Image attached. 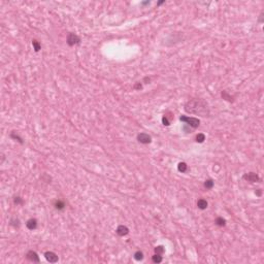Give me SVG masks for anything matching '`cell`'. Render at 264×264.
I'll list each match as a JSON object with an SVG mask.
<instances>
[{"label":"cell","mask_w":264,"mask_h":264,"mask_svg":"<svg viewBox=\"0 0 264 264\" xmlns=\"http://www.w3.org/2000/svg\"><path fill=\"white\" fill-rule=\"evenodd\" d=\"M55 207H56L57 209L61 210V209H63V208L65 207V204H64V202H63V201H61V200H57V201L55 202Z\"/></svg>","instance_id":"cell-17"},{"label":"cell","mask_w":264,"mask_h":264,"mask_svg":"<svg viewBox=\"0 0 264 264\" xmlns=\"http://www.w3.org/2000/svg\"><path fill=\"white\" fill-rule=\"evenodd\" d=\"M26 258H27L30 262H36V263H38L40 260H39V257H38V255H37V253L36 252H34V251H29L27 254H26Z\"/></svg>","instance_id":"cell-7"},{"label":"cell","mask_w":264,"mask_h":264,"mask_svg":"<svg viewBox=\"0 0 264 264\" xmlns=\"http://www.w3.org/2000/svg\"><path fill=\"white\" fill-rule=\"evenodd\" d=\"M44 257H45V259H46L50 263H56V262H58V260H59L57 254H55L54 252H51V251L45 252V253H44Z\"/></svg>","instance_id":"cell-6"},{"label":"cell","mask_w":264,"mask_h":264,"mask_svg":"<svg viewBox=\"0 0 264 264\" xmlns=\"http://www.w3.org/2000/svg\"><path fill=\"white\" fill-rule=\"evenodd\" d=\"M14 202H15L16 204H22V203H23V199H22L20 196H18V197H15Z\"/></svg>","instance_id":"cell-23"},{"label":"cell","mask_w":264,"mask_h":264,"mask_svg":"<svg viewBox=\"0 0 264 264\" xmlns=\"http://www.w3.org/2000/svg\"><path fill=\"white\" fill-rule=\"evenodd\" d=\"M66 41H67V44H68V45L73 46V45L78 44V43L81 42V38H80V36H77V35L74 34V33H69V34L67 35Z\"/></svg>","instance_id":"cell-3"},{"label":"cell","mask_w":264,"mask_h":264,"mask_svg":"<svg viewBox=\"0 0 264 264\" xmlns=\"http://www.w3.org/2000/svg\"><path fill=\"white\" fill-rule=\"evenodd\" d=\"M177 169H178L179 172H186L187 169H188V165L185 162H179L178 165H177Z\"/></svg>","instance_id":"cell-12"},{"label":"cell","mask_w":264,"mask_h":264,"mask_svg":"<svg viewBox=\"0 0 264 264\" xmlns=\"http://www.w3.org/2000/svg\"><path fill=\"white\" fill-rule=\"evenodd\" d=\"M17 132L16 131H13L11 133H10V137L13 138V139H15V140H18L20 143H23V139H22V137H20L18 134H16Z\"/></svg>","instance_id":"cell-15"},{"label":"cell","mask_w":264,"mask_h":264,"mask_svg":"<svg viewBox=\"0 0 264 264\" xmlns=\"http://www.w3.org/2000/svg\"><path fill=\"white\" fill-rule=\"evenodd\" d=\"M179 120L182 121V122H185L186 123L189 127H191V128H197L198 126H199V124H200V121L197 119V118H193V117H187V116H182L181 118H179Z\"/></svg>","instance_id":"cell-2"},{"label":"cell","mask_w":264,"mask_h":264,"mask_svg":"<svg viewBox=\"0 0 264 264\" xmlns=\"http://www.w3.org/2000/svg\"><path fill=\"white\" fill-rule=\"evenodd\" d=\"M162 256L161 255H159V254H156L155 253V255L152 257V261L154 262V263H160V262H162Z\"/></svg>","instance_id":"cell-14"},{"label":"cell","mask_w":264,"mask_h":264,"mask_svg":"<svg viewBox=\"0 0 264 264\" xmlns=\"http://www.w3.org/2000/svg\"><path fill=\"white\" fill-rule=\"evenodd\" d=\"M196 141L197 142H199V143H202L204 140H205V135L203 134V133H198L197 135H196Z\"/></svg>","instance_id":"cell-16"},{"label":"cell","mask_w":264,"mask_h":264,"mask_svg":"<svg viewBox=\"0 0 264 264\" xmlns=\"http://www.w3.org/2000/svg\"><path fill=\"white\" fill-rule=\"evenodd\" d=\"M164 248L162 247V246H158V247H156L155 248V253L156 254H159V255H162L163 253H164Z\"/></svg>","instance_id":"cell-21"},{"label":"cell","mask_w":264,"mask_h":264,"mask_svg":"<svg viewBox=\"0 0 264 264\" xmlns=\"http://www.w3.org/2000/svg\"><path fill=\"white\" fill-rule=\"evenodd\" d=\"M222 97H223V99H226V100H228V101H232V97H231L230 95H228V93H227L226 91H223V92H222Z\"/></svg>","instance_id":"cell-22"},{"label":"cell","mask_w":264,"mask_h":264,"mask_svg":"<svg viewBox=\"0 0 264 264\" xmlns=\"http://www.w3.org/2000/svg\"><path fill=\"white\" fill-rule=\"evenodd\" d=\"M207 205H208V203H207V201L205 200V199H199L198 201H197V206H198V208H200V209H205L206 207H207Z\"/></svg>","instance_id":"cell-10"},{"label":"cell","mask_w":264,"mask_h":264,"mask_svg":"<svg viewBox=\"0 0 264 264\" xmlns=\"http://www.w3.org/2000/svg\"><path fill=\"white\" fill-rule=\"evenodd\" d=\"M162 3H164V1H161V2H159V3H158V5H161Z\"/></svg>","instance_id":"cell-27"},{"label":"cell","mask_w":264,"mask_h":264,"mask_svg":"<svg viewBox=\"0 0 264 264\" xmlns=\"http://www.w3.org/2000/svg\"><path fill=\"white\" fill-rule=\"evenodd\" d=\"M116 232H117V234H118L119 236H125V235H127V234L129 233V228H128L127 226L120 225V226H118Z\"/></svg>","instance_id":"cell-8"},{"label":"cell","mask_w":264,"mask_h":264,"mask_svg":"<svg viewBox=\"0 0 264 264\" xmlns=\"http://www.w3.org/2000/svg\"><path fill=\"white\" fill-rule=\"evenodd\" d=\"M26 226H27V228L29 229V230H34V229H36V227H37V220L36 219H29L28 221H27V223H26Z\"/></svg>","instance_id":"cell-9"},{"label":"cell","mask_w":264,"mask_h":264,"mask_svg":"<svg viewBox=\"0 0 264 264\" xmlns=\"http://www.w3.org/2000/svg\"><path fill=\"white\" fill-rule=\"evenodd\" d=\"M134 259H135V260H137V261L142 260V259H143V253H142V252H140V251L135 252V253H134Z\"/></svg>","instance_id":"cell-18"},{"label":"cell","mask_w":264,"mask_h":264,"mask_svg":"<svg viewBox=\"0 0 264 264\" xmlns=\"http://www.w3.org/2000/svg\"><path fill=\"white\" fill-rule=\"evenodd\" d=\"M162 123H163L164 126H169V125H170V123H169V121L167 120L166 117H163V118H162Z\"/></svg>","instance_id":"cell-24"},{"label":"cell","mask_w":264,"mask_h":264,"mask_svg":"<svg viewBox=\"0 0 264 264\" xmlns=\"http://www.w3.org/2000/svg\"><path fill=\"white\" fill-rule=\"evenodd\" d=\"M137 140L138 142L142 143V145H148L152 141V137L148 134V133H145V132H141L137 135Z\"/></svg>","instance_id":"cell-4"},{"label":"cell","mask_w":264,"mask_h":264,"mask_svg":"<svg viewBox=\"0 0 264 264\" xmlns=\"http://www.w3.org/2000/svg\"><path fill=\"white\" fill-rule=\"evenodd\" d=\"M185 111L190 114L206 117L209 114V110L207 107L206 102H204L201 99H192L188 101L185 105Z\"/></svg>","instance_id":"cell-1"},{"label":"cell","mask_w":264,"mask_h":264,"mask_svg":"<svg viewBox=\"0 0 264 264\" xmlns=\"http://www.w3.org/2000/svg\"><path fill=\"white\" fill-rule=\"evenodd\" d=\"M215 223H216L218 226L223 227V226H225V225H226V220H225V219H223L222 217H218V218L216 219Z\"/></svg>","instance_id":"cell-13"},{"label":"cell","mask_w":264,"mask_h":264,"mask_svg":"<svg viewBox=\"0 0 264 264\" xmlns=\"http://www.w3.org/2000/svg\"><path fill=\"white\" fill-rule=\"evenodd\" d=\"M134 89H135V90H141V89H142V85H141L140 83H136V84L134 85Z\"/></svg>","instance_id":"cell-25"},{"label":"cell","mask_w":264,"mask_h":264,"mask_svg":"<svg viewBox=\"0 0 264 264\" xmlns=\"http://www.w3.org/2000/svg\"><path fill=\"white\" fill-rule=\"evenodd\" d=\"M32 45H33V49H34V51L35 52H39V50H40V43L37 41V40H35V39H33L32 40Z\"/></svg>","instance_id":"cell-19"},{"label":"cell","mask_w":264,"mask_h":264,"mask_svg":"<svg viewBox=\"0 0 264 264\" xmlns=\"http://www.w3.org/2000/svg\"><path fill=\"white\" fill-rule=\"evenodd\" d=\"M256 194H257V195H259V196H260V195H261V190H260V189H259V191H258V192H256Z\"/></svg>","instance_id":"cell-26"},{"label":"cell","mask_w":264,"mask_h":264,"mask_svg":"<svg viewBox=\"0 0 264 264\" xmlns=\"http://www.w3.org/2000/svg\"><path fill=\"white\" fill-rule=\"evenodd\" d=\"M214 185H215L214 181H213L212 178H208V179H206V181L204 182V188L207 189V190H210V189H213Z\"/></svg>","instance_id":"cell-11"},{"label":"cell","mask_w":264,"mask_h":264,"mask_svg":"<svg viewBox=\"0 0 264 264\" xmlns=\"http://www.w3.org/2000/svg\"><path fill=\"white\" fill-rule=\"evenodd\" d=\"M243 177H244V179H246V181H248V182H250V183H257V182L260 181L259 175H258L257 173H255V172L246 173Z\"/></svg>","instance_id":"cell-5"},{"label":"cell","mask_w":264,"mask_h":264,"mask_svg":"<svg viewBox=\"0 0 264 264\" xmlns=\"http://www.w3.org/2000/svg\"><path fill=\"white\" fill-rule=\"evenodd\" d=\"M10 225L15 228H19L20 227V220L19 219H11L10 220Z\"/></svg>","instance_id":"cell-20"}]
</instances>
